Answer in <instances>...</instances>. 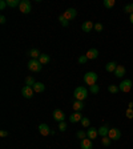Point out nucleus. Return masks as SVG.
Returning <instances> with one entry per match:
<instances>
[{"label":"nucleus","instance_id":"nucleus-24","mask_svg":"<svg viewBox=\"0 0 133 149\" xmlns=\"http://www.w3.org/2000/svg\"><path fill=\"white\" fill-rule=\"evenodd\" d=\"M115 0H104V7L105 8H112V7H115Z\"/></svg>","mask_w":133,"mask_h":149},{"label":"nucleus","instance_id":"nucleus-18","mask_svg":"<svg viewBox=\"0 0 133 149\" xmlns=\"http://www.w3.org/2000/svg\"><path fill=\"white\" fill-rule=\"evenodd\" d=\"M32 89H33V92H44V89H45V85H44L43 83H35V85L32 87Z\"/></svg>","mask_w":133,"mask_h":149},{"label":"nucleus","instance_id":"nucleus-13","mask_svg":"<svg viewBox=\"0 0 133 149\" xmlns=\"http://www.w3.org/2000/svg\"><path fill=\"white\" fill-rule=\"evenodd\" d=\"M87 136H88V139H91V140H95L97 136H99V130L96 129V128H88V130H87Z\"/></svg>","mask_w":133,"mask_h":149},{"label":"nucleus","instance_id":"nucleus-10","mask_svg":"<svg viewBox=\"0 0 133 149\" xmlns=\"http://www.w3.org/2000/svg\"><path fill=\"white\" fill-rule=\"evenodd\" d=\"M85 56L88 57V60H95L99 57V51H97L96 48H91V49H88V52L85 53Z\"/></svg>","mask_w":133,"mask_h":149},{"label":"nucleus","instance_id":"nucleus-2","mask_svg":"<svg viewBox=\"0 0 133 149\" xmlns=\"http://www.w3.org/2000/svg\"><path fill=\"white\" fill-rule=\"evenodd\" d=\"M97 73H95V72H87V73L84 74V83L88 84V85H95L97 81Z\"/></svg>","mask_w":133,"mask_h":149},{"label":"nucleus","instance_id":"nucleus-20","mask_svg":"<svg viewBox=\"0 0 133 149\" xmlns=\"http://www.w3.org/2000/svg\"><path fill=\"white\" fill-rule=\"evenodd\" d=\"M99 134L101 137H108V134H109V128L107 127V125H102L101 128H99Z\"/></svg>","mask_w":133,"mask_h":149},{"label":"nucleus","instance_id":"nucleus-39","mask_svg":"<svg viewBox=\"0 0 133 149\" xmlns=\"http://www.w3.org/2000/svg\"><path fill=\"white\" fill-rule=\"evenodd\" d=\"M0 23H1V24H4V23H6V16H0Z\"/></svg>","mask_w":133,"mask_h":149},{"label":"nucleus","instance_id":"nucleus-21","mask_svg":"<svg viewBox=\"0 0 133 149\" xmlns=\"http://www.w3.org/2000/svg\"><path fill=\"white\" fill-rule=\"evenodd\" d=\"M28 55L31 56L32 59H37L39 60V57L41 56V53H40V51L39 49H36V48H33V49H31L29 52H28Z\"/></svg>","mask_w":133,"mask_h":149},{"label":"nucleus","instance_id":"nucleus-40","mask_svg":"<svg viewBox=\"0 0 133 149\" xmlns=\"http://www.w3.org/2000/svg\"><path fill=\"white\" fill-rule=\"evenodd\" d=\"M129 20H130V23H132V24H133V13L129 16Z\"/></svg>","mask_w":133,"mask_h":149},{"label":"nucleus","instance_id":"nucleus-35","mask_svg":"<svg viewBox=\"0 0 133 149\" xmlns=\"http://www.w3.org/2000/svg\"><path fill=\"white\" fill-rule=\"evenodd\" d=\"M88 61V57L85 55L84 56H80V57H79V63H80V64H85V63Z\"/></svg>","mask_w":133,"mask_h":149},{"label":"nucleus","instance_id":"nucleus-11","mask_svg":"<svg viewBox=\"0 0 133 149\" xmlns=\"http://www.w3.org/2000/svg\"><path fill=\"white\" fill-rule=\"evenodd\" d=\"M22 95L25 97V99H31V97L33 96V89H32V87L25 85V87L22 89Z\"/></svg>","mask_w":133,"mask_h":149},{"label":"nucleus","instance_id":"nucleus-31","mask_svg":"<svg viewBox=\"0 0 133 149\" xmlns=\"http://www.w3.org/2000/svg\"><path fill=\"white\" fill-rule=\"evenodd\" d=\"M108 91H109L111 93H115V95H116V93L120 91V88L116 87V85H109V87H108Z\"/></svg>","mask_w":133,"mask_h":149},{"label":"nucleus","instance_id":"nucleus-30","mask_svg":"<svg viewBox=\"0 0 133 149\" xmlns=\"http://www.w3.org/2000/svg\"><path fill=\"white\" fill-rule=\"evenodd\" d=\"M101 143H102V145H104V146H109V145H111V143H112V140L109 139V137H102Z\"/></svg>","mask_w":133,"mask_h":149},{"label":"nucleus","instance_id":"nucleus-32","mask_svg":"<svg viewBox=\"0 0 133 149\" xmlns=\"http://www.w3.org/2000/svg\"><path fill=\"white\" fill-rule=\"evenodd\" d=\"M76 136H77L79 139L84 140V139H85V137H87V132H84V130H79L77 133H76Z\"/></svg>","mask_w":133,"mask_h":149},{"label":"nucleus","instance_id":"nucleus-4","mask_svg":"<svg viewBox=\"0 0 133 149\" xmlns=\"http://www.w3.org/2000/svg\"><path fill=\"white\" fill-rule=\"evenodd\" d=\"M118 88H120L121 92L128 93L130 89H132V80H129V79H125V80H123L120 83V85H118Z\"/></svg>","mask_w":133,"mask_h":149},{"label":"nucleus","instance_id":"nucleus-15","mask_svg":"<svg viewBox=\"0 0 133 149\" xmlns=\"http://www.w3.org/2000/svg\"><path fill=\"white\" fill-rule=\"evenodd\" d=\"M81 118H83V116H81L80 112H75L73 115H71V117H69V121L71 123H79V121H81Z\"/></svg>","mask_w":133,"mask_h":149},{"label":"nucleus","instance_id":"nucleus-14","mask_svg":"<svg viewBox=\"0 0 133 149\" xmlns=\"http://www.w3.org/2000/svg\"><path fill=\"white\" fill-rule=\"evenodd\" d=\"M125 72H127V69H125L124 65H117V68H116V71H115L116 77L121 79V77H123V76L125 74Z\"/></svg>","mask_w":133,"mask_h":149},{"label":"nucleus","instance_id":"nucleus-12","mask_svg":"<svg viewBox=\"0 0 133 149\" xmlns=\"http://www.w3.org/2000/svg\"><path fill=\"white\" fill-rule=\"evenodd\" d=\"M80 146H81V149H93L92 140H91V139H84V140H81Z\"/></svg>","mask_w":133,"mask_h":149},{"label":"nucleus","instance_id":"nucleus-7","mask_svg":"<svg viewBox=\"0 0 133 149\" xmlns=\"http://www.w3.org/2000/svg\"><path fill=\"white\" fill-rule=\"evenodd\" d=\"M76 15H77V12H76V9H75V8H68L67 11H64V13H63V16H64L68 22L76 17Z\"/></svg>","mask_w":133,"mask_h":149},{"label":"nucleus","instance_id":"nucleus-33","mask_svg":"<svg viewBox=\"0 0 133 149\" xmlns=\"http://www.w3.org/2000/svg\"><path fill=\"white\" fill-rule=\"evenodd\" d=\"M59 130H60V132H64V130H67V124H65L64 121L59 123Z\"/></svg>","mask_w":133,"mask_h":149},{"label":"nucleus","instance_id":"nucleus-27","mask_svg":"<svg viewBox=\"0 0 133 149\" xmlns=\"http://www.w3.org/2000/svg\"><path fill=\"white\" fill-rule=\"evenodd\" d=\"M25 85H28V87H33V85H35V80H33V77L28 76V77L25 79Z\"/></svg>","mask_w":133,"mask_h":149},{"label":"nucleus","instance_id":"nucleus-8","mask_svg":"<svg viewBox=\"0 0 133 149\" xmlns=\"http://www.w3.org/2000/svg\"><path fill=\"white\" fill-rule=\"evenodd\" d=\"M39 132H40L41 136H49V134H52V130H51V128L48 127L47 124H40L39 125Z\"/></svg>","mask_w":133,"mask_h":149},{"label":"nucleus","instance_id":"nucleus-28","mask_svg":"<svg viewBox=\"0 0 133 149\" xmlns=\"http://www.w3.org/2000/svg\"><path fill=\"white\" fill-rule=\"evenodd\" d=\"M59 22L61 23L63 27H68V20H67V19H65L63 15H60V16H59Z\"/></svg>","mask_w":133,"mask_h":149},{"label":"nucleus","instance_id":"nucleus-19","mask_svg":"<svg viewBox=\"0 0 133 149\" xmlns=\"http://www.w3.org/2000/svg\"><path fill=\"white\" fill-rule=\"evenodd\" d=\"M116 68H117V63L116 61H109L108 64L105 65V71L107 72H115Z\"/></svg>","mask_w":133,"mask_h":149},{"label":"nucleus","instance_id":"nucleus-1","mask_svg":"<svg viewBox=\"0 0 133 149\" xmlns=\"http://www.w3.org/2000/svg\"><path fill=\"white\" fill-rule=\"evenodd\" d=\"M73 96H75V99L79 100V101H84V100L88 97V91H87V88L77 87L76 89H75V92H73Z\"/></svg>","mask_w":133,"mask_h":149},{"label":"nucleus","instance_id":"nucleus-25","mask_svg":"<svg viewBox=\"0 0 133 149\" xmlns=\"http://www.w3.org/2000/svg\"><path fill=\"white\" fill-rule=\"evenodd\" d=\"M80 123H81V125H83L84 128H88L91 125V121H89V118H88V117H83Z\"/></svg>","mask_w":133,"mask_h":149},{"label":"nucleus","instance_id":"nucleus-34","mask_svg":"<svg viewBox=\"0 0 133 149\" xmlns=\"http://www.w3.org/2000/svg\"><path fill=\"white\" fill-rule=\"evenodd\" d=\"M125 116H127L128 118H133V109L128 108L127 111H125Z\"/></svg>","mask_w":133,"mask_h":149},{"label":"nucleus","instance_id":"nucleus-22","mask_svg":"<svg viewBox=\"0 0 133 149\" xmlns=\"http://www.w3.org/2000/svg\"><path fill=\"white\" fill-rule=\"evenodd\" d=\"M39 61H40L41 64H48V63L51 61V57L48 55H45V53H41V56L39 57Z\"/></svg>","mask_w":133,"mask_h":149},{"label":"nucleus","instance_id":"nucleus-17","mask_svg":"<svg viewBox=\"0 0 133 149\" xmlns=\"http://www.w3.org/2000/svg\"><path fill=\"white\" fill-rule=\"evenodd\" d=\"M95 28V24L92 22H84L83 23V31L84 32H91Z\"/></svg>","mask_w":133,"mask_h":149},{"label":"nucleus","instance_id":"nucleus-6","mask_svg":"<svg viewBox=\"0 0 133 149\" xmlns=\"http://www.w3.org/2000/svg\"><path fill=\"white\" fill-rule=\"evenodd\" d=\"M108 137L111 140H120V137H121V132H120V129H117V128H111L109 129V134H108Z\"/></svg>","mask_w":133,"mask_h":149},{"label":"nucleus","instance_id":"nucleus-37","mask_svg":"<svg viewBox=\"0 0 133 149\" xmlns=\"http://www.w3.org/2000/svg\"><path fill=\"white\" fill-rule=\"evenodd\" d=\"M6 7H7V0H1V1H0V9L3 11Z\"/></svg>","mask_w":133,"mask_h":149},{"label":"nucleus","instance_id":"nucleus-23","mask_svg":"<svg viewBox=\"0 0 133 149\" xmlns=\"http://www.w3.org/2000/svg\"><path fill=\"white\" fill-rule=\"evenodd\" d=\"M7 6L11 7V8H15V7L20 6V1L19 0H7Z\"/></svg>","mask_w":133,"mask_h":149},{"label":"nucleus","instance_id":"nucleus-36","mask_svg":"<svg viewBox=\"0 0 133 149\" xmlns=\"http://www.w3.org/2000/svg\"><path fill=\"white\" fill-rule=\"evenodd\" d=\"M95 31L101 32L102 31V24H100V23H96V24H95Z\"/></svg>","mask_w":133,"mask_h":149},{"label":"nucleus","instance_id":"nucleus-26","mask_svg":"<svg viewBox=\"0 0 133 149\" xmlns=\"http://www.w3.org/2000/svg\"><path fill=\"white\" fill-rule=\"evenodd\" d=\"M89 91L93 93V95H97V93L100 92V87H99V85H96V84H95V85H91Z\"/></svg>","mask_w":133,"mask_h":149},{"label":"nucleus","instance_id":"nucleus-3","mask_svg":"<svg viewBox=\"0 0 133 149\" xmlns=\"http://www.w3.org/2000/svg\"><path fill=\"white\" fill-rule=\"evenodd\" d=\"M41 68H43V64H41L37 59H32V60H29V63H28V69L32 72H40Z\"/></svg>","mask_w":133,"mask_h":149},{"label":"nucleus","instance_id":"nucleus-29","mask_svg":"<svg viewBox=\"0 0 133 149\" xmlns=\"http://www.w3.org/2000/svg\"><path fill=\"white\" fill-rule=\"evenodd\" d=\"M124 11H125V13H130V15H132L133 13V4H127V6L124 7Z\"/></svg>","mask_w":133,"mask_h":149},{"label":"nucleus","instance_id":"nucleus-41","mask_svg":"<svg viewBox=\"0 0 133 149\" xmlns=\"http://www.w3.org/2000/svg\"><path fill=\"white\" fill-rule=\"evenodd\" d=\"M128 107H129V108H130V109H133V102H132V101H130V102H129V105H128Z\"/></svg>","mask_w":133,"mask_h":149},{"label":"nucleus","instance_id":"nucleus-9","mask_svg":"<svg viewBox=\"0 0 133 149\" xmlns=\"http://www.w3.org/2000/svg\"><path fill=\"white\" fill-rule=\"evenodd\" d=\"M53 118H55L56 121H59V123L64 121V118H65L64 112H63L61 109H55V111H53Z\"/></svg>","mask_w":133,"mask_h":149},{"label":"nucleus","instance_id":"nucleus-5","mask_svg":"<svg viewBox=\"0 0 133 149\" xmlns=\"http://www.w3.org/2000/svg\"><path fill=\"white\" fill-rule=\"evenodd\" d=\"M19 9H20L23 13H29L31 12V3H29L28 0H22V1H20V6H19Z\"/></svg>","mask_w":133,"mask_h":149},{"label":"nucleus","instance_id":"nucleus-16","mask_svg":"<svg viewBox=\"0 0 133 149\" xmlns=\"http://www.w3.org/2000/svg\"><path fill=\"white\" fill-rule=\"evenodd\" d=\"M72 108H73L76 112L83 111V108H84V102H83V101H79V100H75V102L72 104Z\"/></svg>","mask_w":133,"mask_h":149},{"label":"nucleus","instance_id":"nucleus-38","mask_svg":"<svg viewBox=\"0 0 133 149\" xmlns=\"http://www.w3.org/2000/svg\"><path fill=\"white\" fill-rule=\"evenodd\" d=\"M0 136H1V137H7V136H8V132H7V130H1V132H0Z\"/></svg>","mask_w":133,"mask_h":149}]
</instances>
